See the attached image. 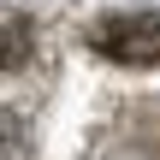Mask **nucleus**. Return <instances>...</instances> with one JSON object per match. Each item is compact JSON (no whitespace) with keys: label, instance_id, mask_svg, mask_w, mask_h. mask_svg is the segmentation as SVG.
<instances>
[{"label":"nucleus","instance_id":"nucleus-4","mask_svg":"<svg viewBox=\"0 0 160 160\" xmlns=\"http://www.w3.org/2000/svg\"><path fill=\"white\" fill-rule=\"evenodd\" d=\"M107 160H160V154H148V148H113Z\"/></svg>","mask_w":160,"mask_h":160},{"label":"nucleus","instance_id":"nucleus-1","mask_svg":"<svg viewBox=\"0 0 160 160\" xmlns=\"http://www.w3.org/2000/svg\"><path fill=\"white\" fill-rule=\"evenodd\" d=\"M95 53L119 59V65H154L160 59V12H113L89 30Z\"/></svg>","mask_w":160,"mask_h":160},{"label":"nucleus","instance_id":"nucleus-2","mask_svg":"<svg viewBox=\"0 0 160 160\" xmlns=\"http://www.w3.org/2000/svg\"><path fill=\"white\" fill-rule=\"evenodd\" d=\"M30 48H36L30 18H24V12H0V71H18V65L30 59Z\"/></svg>","mask_w":160,"mask_h":160},{"label":"nucleus","instance_id":"nucleus-3","mask_svg":"<svg viewBox=\"0 0 160 160\" xmlns=\"http://www.w3.org/2000/svg\"><path fill=\"white\" fill-rule=\"evenodd\" d=\"M24 154H30V125L12 107H0V160H24Z\"/></svg>","mask_w":160,"mask_h":160}]
</instances>
